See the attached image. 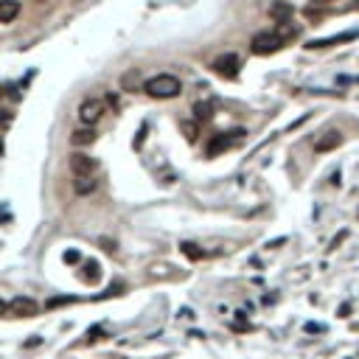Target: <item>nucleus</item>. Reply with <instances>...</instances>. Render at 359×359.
<instances>
[{"mask_svg": "<svg viewBox=\"0 0 359 359\" xmlns=\"http://www.w3.org/2000/svg\"><path fill=\"white\" fill-rule=\"evenodd\" d=\"M143 90L152 96V99H177L183 93V82L174 76V73H157V76L146 79Z\"/></svg>", "mask_w": 359, "mask_h": 359, "instance_id": "nucleus-1", "label": "nucleus"}, {"mask_svg": "<svg viewBox=\"0 0 359 359\" xmlns=\"http://www.w3.org/2000/svg\"><path fill=\"white\" fill-rule=\"evenodd\" d=\"M104 113H107V107L101 99H85L79 104V121H82L85 127H96Z\"/></svg>", "mask_w": 359, "mask_h": 359, "instance_id": "nucleus-2", "label": "nucleus"}, {"mask_svg": "<svg viewBox=\"0 0 359 359\" xmlns=\"http://www.w3.org/2000/svg\"><path fill=\"white\" fill-rule=\"evenodd\" d=\"M250 48H253V54H258V57H267V54H275V51H281L283 43L278 40V37H275V31H261V34L253 37Z\"/></svg>", "mask_w": 359, "mask_h": 359, "instance_id": "nucleus-3", "label": "nucleus"}, {"mask_svg": "<svg viewBox=\"0 0 359 359\" xmlns=\"http://www.w3.org/2000/svg\"><path fill=\"white\" fill-rule=\"evenodd\" d=\"M96 169H99L96 157L85 155V152H73V155H71V171L76 177H93V174H96Z\"/></svg>", "mask_w": 359, "mask_h": 359, "instance_id": "nucleus-4", "label": "nucleus"}, {"mask_svg": "<svg viewBox=\"0 0 359 359\" xmlns=\"http://www.w3.org/2000/svg\"><path fill=\"white\" fill-rule=\"evenodd\" d=\"M213 73L216 76H225V79H236L239 76V68H241V62H239V57L236 54H225V57H219V59H213Z\"/></svg>", "mask_w": 359, "mask_h": 359, "instance_id": "nucleus-5", "label": "nucleus"}, {"mask_svg": "<svg viewBox=\"0 0 359 359\" xmlns=\"http://www.w3.org/2000/svg\"><path fill=\"white\" fill-rule=\"evenodd\" d=\"M9 309H12V314H17V317H34L37 311H40V303H37L34 297L17 295V297H12Z\"/></svg>", "mask_w": 359, "mask_h": 359, "instance_id": "nucleus-6", "label": "nucleus"}, {"mask_svg": "<svg viewBox=\"0 0 359 359\" xmlns=\"http://www.w3.org/2000/svg\"><path fill=\"white\" fill-rule=\"evenodd\" d=\"M337 146H342V132H337V129H328V132H323V135L314 141V152H317V155L334 152Z\"/></svg>", "mask_w": 359, "mask_h": 359, "instance_id": "nucleus-7", "label": "nucleus"}, {"mask_svg": "<svg viewBox=\"0 0 359 359\" xmlns=\"http://www.w3.org/2000/svg\"><path fill=\"white\" fill-rule=\"evenodd\" d=\"M292 15H295V9H292V3H286V0L269 3V17H272L275 23H292Z\"/></svg>", "mask_w": 359, "mask_h": 359, "instance_id": "nucleus-8", "label": "nucleus"}, {"mask_svg": "<svg viewBox=\"0 0 359 359\" xmlns=\"http://www.w3.org/2000/svg\"><path fill=\"white\" fill-rule=\"evenodd\" d=\"M20 0H0V23H15L20 17Z\"/></svg>", "mask_w": 359, "mask_h": 359, "instance_id": "nucleus-9", "label": "nucleus"}, {"mask_svg": "<svg viewBox=\"0 0 359 359\" xmlns=\"http://www.w3.org/2000/svg\"><path fill=\"white\" fill-rule=\"evenodd\" d=\"M356 31H345V34L339 37H325V40H311L309 48H331V45H339V43H351V40H356Z\"/></svg>", "mask_w": 359, "mask_h": 359, "instance_id": "nucleus-10", "label": "nucleus"}, {"mask_svg": "<svg viewBox=\"0 0 359 359\" xmlns=\"http://www.w3.org/2000/svg\"><path fill=\"white\" fill-rule=\"evenodd\" d=\"M93 141H96V129H93V127L73 129V135H71V143H73V146H90Z\"/></svg>", "mask_w": 359, "mask_h": 359, "instance_id": "nucleus-11", "label": "nucleus"}, {"mask_svg": "<svg viewBox=\"0 0 359 359\" xmlns=\"http://www.w3.org/2000/svg\"><path fill=\"white\" fill-rule=\"evenodd\" d=\"M230 146H233V141H230V138H225V132H222V135H213L211 143H208V157H216L219 152H227Z\"/></svg>", "mask_w": 359, "mask_h": 359, "instance_id": "nucleus-12", "label": "nucleus"}, {"mask_svg": "<svg viewBox=\"0 0 359 359\" xmlns=\"http://www.w3.org/2000/svg\"><path fill=\"white\" fill-rule=\"evenodd\" d=\"M213 118V101H197L194 104V121L197 124H208Z\"/></svg>", "mask_w": 359, "mask_h": 359, "instance_id": "nucleus-13", "label": "nucleus"}, {"mask_svg": "<svg viewBox=\"0 0 359 359\" xmlns=\"http://www.w3.org/2000/svg\"><path fill=\"white\" fill-rule=\"evenodd\" d=\"M275 37L286 45L289 40H295V37H297V29L292 26V23H278V26H275Z\"/></svg>", "mask_w": 359, "mask_h": 359, "instance_id": "nucleus-14", "label": "nucleus"}, {"mask_svg": "<svg viewBox=\"0 0 359 359\" xmlns=\"http://www.w3.org/2000/svg\"><path fill=\"white\" fill-rule=\"evenodd\" d=\"M76 194L79 197H87V194H93L96 191V177H76Z\"/></svg>", "mask_w": 359, "mask_h": 359, "instance_id": "nucleus-15", "label": "nucleus"}, {"mask_svg": "<svg viewBox=\"0 0 359 359\" xmlns=\"http://www.w3.org/2000/svg\"><path fill=\"white\" fill-rule=\"evenodd\" d=\"M180 253H183L188 261H199L205 255V250H202V247H197L194 241H183V244H180Z\"/></svg>", "mask_w": 359, "mask_h": 359, "instance_id": "nucleus-16", "label": "nucleus"}, {"mask_svg": "<svg viewBox=\"0 0 359 359\" xmlns=\"http://www.w3.org/2000/svg\"><path fill=\"white\" fill-rule=\"evenodd\" d=\"M82 278H85L87 283H96L101 278V269H99V261H87L85 264V272H82Z\"/></svg>", "mask_w": 359, "mask_h": 359, "instance_id": "nucleus-17", "label": "nucleus"}, {"mask_svg": "<svg viewBox=\"0 0 359 359\" xmlns=\"http://www.w3.org/2000/svg\"><path fill=\"white\" fill-rule=\"evenodd\" d=\"M180 129H183V135H185V141H197V135H199V124L197 121H183V124H180Z\"/></svg>", "mask_w": 359, "mask_h": 359, "instance_id": "nucleus-18", "label": "nucleus"}, {"mask_svg": "<svg viewBox=\"0 0 359 359\" xmlns=\"http://www.w3.org/2000/svg\"><path fill=\"white\" fill-rule=\"evenodd\" d=\"M71 300H73V297H51L45 306H48V309H57V306H65V303H71Z\"/></svg>", "mask_w": 359, "mask_h": 359, "instance_id": "nucleus-19", "label": "nucleus"}, {"mask_svg": "<svg viewBox=\"0 0 359 359\" xmlns=\"http://www.w3.org/2000/svg\"><path fill=\"white\" fill-rule=\"evenodd\" d=\"M79 261H82V255H79L76 250H68V253H65V264H79Z\"/></svg>", "mask_w": 359, "mask_h": 359, "instance_id": "nucleus-20", "label": "nucleus"}, {"mask_svg": "<svg viewBox=\"0 0 359 359\" xmlns=\"http://www.w3.org/2000/svg\"><path fill=\"white\" fill-rule=\"evenodd\" d=\"M121 85H124V87H132V85H138V73H127V76L121 79Z\"/></svg>", "mask_w": 359, "mask_h": 359, "instance_id": "nucleus-21", "label": "nucleus"}, {"mask_svg": "<svg viewBox=\"0 0 359 359\" xmlns=\"http://www.w3.org/2000/svg\"><path fill=\"white\" fill-rule=\"evenodd\" d=\"M306 331H309V334H323L325 325H320V323H306Z\"/></svg>", "mask_w": 359, "mask_h": 359, "instance_id": "nucleus-22", "label": "nucleus"}, {"mask_svg": "<svg viewBox=\"0 0 359 359\" xmlns=\"http://www.w3.org/2000/svg\"><path fill=\"white\" fill-rule=\"evenodd\" d=\"M12 124V113H6V110H0V129L9 127Z\"/></svg>", "mask_w": 359, "mask_h": 359, "instance_id": "nucleus-23", "label": "nucleus"}, {"mask_svg": "<svg viewBox=\"0 0 359 359\" xmlns=\"http://www.w3.org/2000/svg\"><path fill=\"white\" fill-rule=\"evenodd\" d=\"M99 334H104V331H101V328H90V331H87V342H96Z\"/></svg>", "mask_w": 359, "mask_h": 359, "instance_id": "nucleus-24", "label": "nucleus"}, {"mask_svg": "<svg viewBox=\"0 0 359 359\" xmlns=\"http://www.w3.org/2000/svg\"><path fill=\"white\" fill-rule=\"evenodd\" d=\"M345 236H348V233H339L337 239L331 241V250H337V247H339V244H342V239H345Z\"/></svg>", "mask_w": 359, "mask_h": 359, "instance_id": "nucleus-25", "label": "nucleus"}, {"mask_svg": "<svg viewBox=\"0 0 359 359\" xmlns=\"http://www.w3.org/2000/svg\"><path fill=\"white\" fill-rule=\"evenodd\" d=\"M306 17H309V20H320L323 15H320V12H314V9H306Z\"/></svg>", "mask_w": 359, "mask_h": 359, "instance_id": "nucleus-26", "label": "nucleus"}, {"mask_svg": "<svg viewBox=\"0 0 359 359\" xmlns=\"http://www.w3.org/2000/svg\"><path fill=\"white\" fill-rule=\"evenodd\" d=\"M6 311H9V303H6V300H3V297H0V317L6 314Z\"/></svg>", "mask_w": 359, "mask_h": 359, "instance_id": "nucleus-27", "label": "nucleus"}, {"mask_svg": "<svg viewBox=\"0 0 359 359\" xmlns=\"http://www.w3.org/2000/svg\"><path fill=\"white\" fill-rule=\"evenodd\" d=\"M348 314H351V306H348V303H345L342 309H339V317H348Z\"/></svg>", "mask_w": 359, "mask_h": 359, "instance_id": "nucleus-28", "label": "nucleus"}, {"mask_svg": "<svg viewBox=\"0 0 359 359\" xmlns=\"http://www.w3.org/2000/svg\"><path fill=\"white\" fill-rule=\"evenodd\" d=\"M317 3H331V0H317Z\"/></svg>", "mask_w": 359, "mask_h": 359, "instance_id": "nucleus-29", "label": "nucleus"}, {"mask_svg": "<svg viewBox=\"0 0 359 359\" xmlns=\"http://www.w3.org/2000/svg\"><path fill=\"white\" fill-rule=\"evenodd\" d=\"M0 155H3V143H0Z\"/></svg>", "mask_w": 359, "mask_h": 359, "instance_id": "nucleus-30", "label": "nucleus"}, {"mask_svg": "<svg viewBox=\"0 0 359 359\" xmlns=\"http://www.w3.org/2000/svg\"><path fill=\"white\" fill-rule=\"evenodd\" d=\"M37 3H45V0H37Z\"/></svg>", "mask_w": 359, "mask_h": 359, "instance_id": "nucleus-31", "label": "nucleus"}]
</instances>
